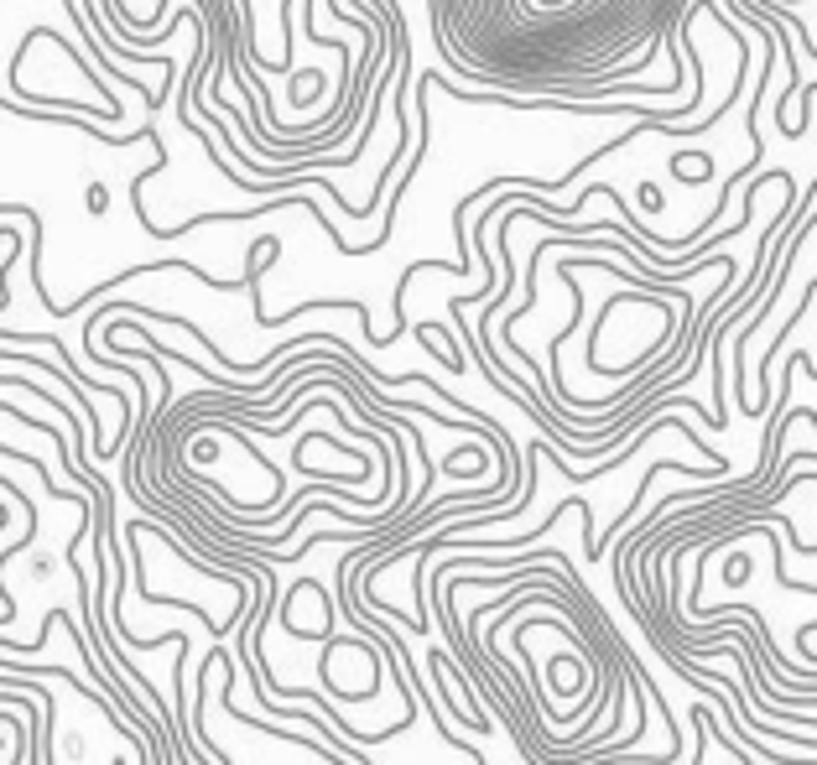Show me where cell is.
Masks as SVG:
<instances>
[{
	"instance_id": "obj_1",
	"label": "cell",
	"mask_w": 817,
	"mask_h": 765,
	"mask_svg": "<svg viewBox=\"0 0 817 765\" xmlns=\"http://www.w3.org/2000/svg\"><path fill=\"white\" fill-rule=\"evenodd\" d=\"M89 214H104V208H110V188H104V182H89Z\"/></svg>"
},
{
	"instance_id": "obj_2",
	"label": "cell",
	"mask_w": 817,
	"mask_h": 765,
	"mask_svg": "<svg viewBox=\"0 0 817 765\" xmlns=\"http://www.w3.org/2000/svg\"><path fill=\"white\" fill-rule=\"evenodd\" d=\"M661 203H666V198L656 193V182H640V208H646V214H656Z\"/></svg>"
}]
</instances>
